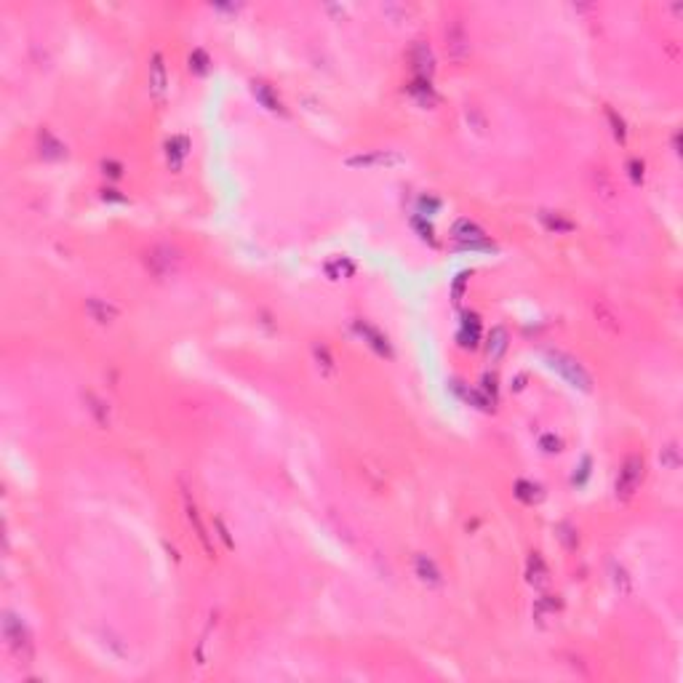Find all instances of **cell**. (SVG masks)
I'll return each mask as SVG.
<instances>
[{"instance_id": "1", "label": "cell", "mask_w": 683, "mask_h": 683, "mask_svg": "<svg viewBox=\"0 0 683 683\" xmlns=\"http://www.w3.org/2000/svg\"><path fill=\"white\" fill-rule=\"evenodd\" d=\"M0 625H3V641L11 651V657L17 659L19 665H30L35 659V641H33L30 628L14 611H3V622Z\"/></svg>"}, {"instance_id": "2", "label": "cell", "mask_w": 683, "mask_h": 683, "mask_svg": "<svg viewBox=\"0 0 683 683\" xmlns=\"http://www.w3.org/2000/svg\"><path fill=\"white\" fill-rule=\"evenodd\" d=\"M545 361H547V366L555 371V374H561L574 390H582V392H590L592 390V376L585 371V366L572 358L569 352H561V350H547L545 352Z\"/></svg>"}, {"instance_id": "3", "label": "cell", "mask_w": 683, "mask_h": 683, "mask_svg": "<svg viewBox=\"0 0 683 683\" xmlns=\"http://www.w3.org/2000/svg\"><path fill=\"white\" fill-rule=\"evenodd\" d=\"M641 480H644V457L641 454H628L622 467H619V475H617V486H614V494L619 502H630L635 497V491L641 489Z\"/></svg>"}, {"instance_id": "4", "label": "cell", "mask_w": 683, "mask_h": 683, "mask_svg": "<svg viewBox=\"0 0 683 683\" xmlns=\"http://www.w3.org/2000/svg\"><path fill=\"white\" fill-rule=\"evenodd\" d=\"M451 238L457 240L459 248H464V251H475V248H480V251H491V248H494L491 240H489V235L483 233V227H478L473 219H457L454 227H451Z\"/></svg>"}, {"instance_id": "5", "label": "cell", "mask_w": 683, "mask_h": 683, "mask_svg": "<svg viewBox=\"0 0 683 683\" xmlns=\"http://www.w3.org/2000/svg\"><path fill=\"white\" fill-rule=\"evenodd\" d=\"M147 83H149V96H152V102L161 107V104H166V96H168V67H166V59L161 51H155V54L149 56V64H147Z\"/></svg>"}, {"instance_id": "6", "label": "cell", "mask_w": 683, "mask_h": 683, "mask_svg": "<svg viewBox=\"0 0 683 683\" xmlns=\"http://www.w3.org/2000/svg\"><path fill=\"white\" fill-rule=\"evenodd\" d=\"M350 168H390V166H401L406 163V158L395 149H374V152H361V155H352L345 161Z\"/></svg>"}, {"instance_id": "7", "label": "cell", "mask_w": 683, "mask_h": 683, "mask_svg": "<svg viewBox=\"0 0 683 683\" xmlns=\"http://www.w3.org/2000/svg\"><path fill=\"white\" fill-rule=\"evenodd\" d=\"M182 507H185L187 523L192 526V531H195V536H198L201 547L206 550L208 558H214V555H217L214 553V542H211V536H208V531H206L203 520H201V513H198V504H195V499H192V494H190V489H187L185 483H182Z\"/></svg>"}, {"instance_id": "8", "label": "cell", "mask_w": 683, "mask_h": 683, "mask_svg": "<svg viewBox=\"0 0 683 683\" xmlns=\"http://www.w3.org/2000/svg\"><path fill=\"white\" fill-rule=\"evenodd\" d=\"M446 56L454 64H462L470 56V35H467V30H464V24L459 19H454L446 27Z\"/></svg>"}, {"instance_id": "9", "label": "cell", "mask_w": 683, "mask_h": 683, "mask_svg": "<svg viewBox=\"0 0 683 683\" xmlns=\"http://www.w3.org/2000/svg\"><path fill=\"white\" fill-rule=\"evenodd\" d=\"M408 59H411V70H414V78H422V80H432L435 75V56H432V48L427 46L425 40H417L408 51Z\"/></svg>"}, {"instance_id": "10", "label": "cell", "mask_w": 683, "mask_h": 683, "mask_svg": "<svg viewBox=\"0 0 683 683\" xmlns=\"http://www.w3.org/2000/svg\"><path fill=\"white\" fill-rule=\"evenodd\" d=\"M352 326H355V331L363 336V342H366V345H369L376 355H382V358H392V347H390L388 336L379 331V329H374L371 323H363V320H355Z\"/></svg>"}, {"instance_id": "11", "label": "cell", "mask_w": 683, "mask_h": 683, "mask_svg": "<svg viewBox=\"0 0 683 683\" xmlns=\"http://www.w3.org/2000/svg\"><path fill=\"white\" fill-rule=\"evenodd\" d=\"M145 262H147V267L152 270V275L166 277V275H171L174 267H176V254H174L171 248H166V246H155V248L147 254Z\"/></svg>"}, {"instance_id": "12", "label": "cell", "mask_w": 683, "mask_h": 683, "mask_svg": "<svg viewBox=\"0 0 683 683\" xmlns=\"http://www.w3.org/2000/svg\"><path fill=\"white\" fill-rule=\"evenodd\" d=\"M510 347V334L504 326H491V331L486 334V355L491 363H499L504 358V352Z\"/></svg>"}, {"instance_id": "13", "label": "cell", "mask_w": 683, "mask_h": 683, "mask_svg": "<svg viewBox=\"0 0 683 683\" xmlns=\"http://www.w3.org/2000/svg\"><path fill=\"white\" fill-rule=\"evenodd\" d=\"M187 155H190V139L187 136L176 134L166 142V163L171 171H182Z\"/></svg>"}, {"instance_id": "14", "label": "cell", "mask_w": 683, "mask_h": 683, "mask_svg": "<svg viewBox=\"0 0 683 683\" xmlns=\"http://www.w3.org/2000/svg\"><path fill=\"white\" fill-rule=\"evenodd\" d=\"M414 572L419 576V582L427 585V588H441V585H444V574H441V569L435 566V561H432L430 555H417Z\"/></svg>"}, {"instance_id": "15", "label": "cell", "mask_w": 683, "mask_h": 683, "mask_svg": "<svg viewBox=\"0 0 683 683\" xmlns=\"http://www.w3.org/2000/svg\"><path fill=\"white\" fill-rule=\"evenodd\" d=\"M86 313L91 315V320H96L99 326H107L112 320H118L120 310H118L112 302H107V299H96V296H91V299H86Z\"/></svg>"}, {"instance_id": "16", "label": "cell", "mask_w": 683, "mask_h": 683, "mask_svg": "<svg viewBox=\"0 0 683 683\" xmlns=\"http://www.w3.org/2000/svg\"><path fill=\"white\" fill-rule=\"evenodd\" d=\"M526 582L531 588H545L550 582V569H547L545 558L539 553H531L526 558Z\"/></svg>"}, {"instance_id": "17", "label": "cell", "mask_w": 683, "mask_h": 683, "mask_svg": "<svg viewBox=\"0 0 683 683\" xmlns=\"http://www.w3.org/2000/svg\"><path fill=\"white\" fill-rule=\"evenodd\" d=\"M251 93H254V99H257L259 104L264 107V110L270 112H280L283 115V102H280V96L273 91V86H267V83H262V80H254L251 83Z\"/></svg>"}, {"instance_id": "18", "label": "cell", "mask_w": 683, "mask_h": 683, "mask_svg": "<svg viewBox=\"0 0 683 683\" xmlns=\"http://www.w3.org/2000/svg\"><path fill=\"white\" fill-rule=\"evenodd\" d=\"M539 222L545 224L550 233H555V235H563V233H574L576 230L574 219H569L563 211H539Z\"/></svg>"}, {"instance_id": "19", "label": "cell", "mask_w": 683, "mask_h": 683, "mask_svg": "<svg viewBox=\"0 0 683 683\" xmlns=\"http://www.w3.org/2000/svg\"><path fill=\"white\" fill-rule=\"evenodd\" d=\"M457 339H459L462 347H475L480 339V320L475 313H467L462 318V326H459V334H457Z\"/></svg>"}, {"instance_id": "20", "label": "cell", "mask_w": 683, "mask_h": 683, "mask_svg": "<svg viewBox=\"0 0 683 683\" xmlns=\"http://www.w3.org/2000/svg\"><path fill=\"white\" fill-rule=\"evenodd\" d=\"M558 611H561V601H558V595H542V598H536V603H534L536 625L547 628V622L555 619V614H558Z\"/></svg>"}, {"instance_id": "21", "label": "cell", "mask_w": 683, "mask_h": 683, "mask_svg": "<svg viewBox=\"0 0 683 683\" xmlns=\"http://www.w3.org/2000/svg\"><path fill=\"white\" fill-rule=\"evenodd\" d=\"M408 93L422 104V107H432L435 102H438V96H435V89H432V80H422V78H414L411 83H408Z\"/></svg>"}, {"instance_id": "22", "label": "cell", "mask_w": 683, "mask_h": 683, "mask_svg": "<svg viewBox=\"0 0 683 683\" xmlns=\"http://www.w3.org/2000/svg\"><path fill=\"white\" fill-rule=\"evenodd\" d=\"M40 155L46 161H62L67 155V147L56 139L51 131H40Z\"/></svg>"}, {"instance_id": "23", "label": "cell", "mask_w": 683, "mask_h": 683, "mask_svg": "<svg viewBox=\"0 0 683 683\" xmlns=\"http://www.w3.org/2000/svg\"><path fill=\"white\" fill-rule=\"evenodd\" d=\"M83 401H86V408L91 411V417L96 419V425L99 427H107L110 425V408H107V403L96 395V392H83Z\"/></svg>"}, {"instance_id": "24", "label": "cell", "mask_w": 683, "mask_h": 683, "mask_svg": "<svg viewBox=\"0 0 683 683\" xmlns=\"http://www.w3.org/2000/svg\"><path fill=\"white\" fill-rule=\"evenodd\" d=\"M313 358H315V366H318V371H320V376H336V361H334L331 350H329L326 345L315 342L313 345Z\"/></svg>"}, {"instance_id": "25", "label": "cell", "mask_w": 683, "mask_h": 683, "mask_svg": "<svg viewBox=\"0 0 683 683\" xmlns=\"http://www.w3.org/2000/svg\"><path fill=\"white\" fill-rule=\"evenodd\" d=\"M609 572H611V582H614V590L619 592L622 598H630L632 595V576L628 574V569L619 566L617 561H611Z\"/></svg>"}, {"instance_id": "26", "label": "cell", "mask_w": 683, "mask_h": 683, "mask_svg": "<svg viewBox=\"0 0 683 683\" xmlns=\"http://www.w3.org/2000/svg\"><path fill=\"white\" fill-rule=\"evenodd\" d=\"M555 536L561 539V545H563L569 553L579 547V534H576V529H574L569 520H563V523H558V526H555Z\"/></svg>"}, {"instance_id": "27", "label": "cell", "mask_w": 683, "mask_h": 683, "mask_svg": "<svg viewBox=\"0 0 683 683\" xmlns=\"http://www.w3.org/2000/svg\"><path fill=\"white\" fill-rule=\"evenodd\" d=\"M516 497L523 502V504H534L542 499V489L531 483V480H516Z\"/></svg>"}, {"instance_id": "28", "label": "cell", "mask_w": 683, "mask_h": 683, "mask_svg": "<svg viewBox=\"0 0 683 683\" xmlns=\"http://www.w3.org/2000/svg\"><path fill=\"white\" fill-rule=\"evenodd\" d=\"M457 390L462 392V398L467 401V403H473L475 408H480V411H491V398H486V395H480V392H475V390H464V388H459L457 385Z\"/></svg>"}, {"instance_id": "29", "label": "cell", "mask_w": 683, "mask_h": 683, "mask_svg": "<svg viewBox=\"0 0 683 683\" xmlns=\"http://www.w3.org/2000/svg\"><path fill=\"white\" fill-rule=\"evenodd\" d=\"M606 118H609V123H611V134H614V139L625 145V139H628V129H625V120H622V118H619L617 112L611 110V107H606Z\"/></svg>"}, {"instance_id": "30", "label": "cell", "mask_w": 683, "mask_h": 683, "mask_svg": "<svg viewBox=\"0 0 683 683\" xmlns=\"http://www.w3.org/2000/svg\"><path fill=\"white\" fill-rule=\"evenodd\" d=\"M208 64H211V59H208V54H206L203 48H195V51L190 54V70L195 75L208 73Z\"/></svg>"}, {"instance_id": "31", "label": "cell", "mask_w": 683, "mask_h": 683, "mask_svg": "<svg viewBox=\"0 0 683 683\" xmlns=\"http://www.w3.org/2000/svg\"><path fill=\"white\" fill-rule=\"evenodd\" d=\"M467 280H470V275L467 273H459L457 275V280H454V286H451V302L459 307L462 304V299H464V289H467Z\"/></svg>"}, {"instance_id": "32", "label": "cell", "mask_w": 683, "mask_h": 683, "mask_svg": "<svg viewBox=\"0 0 683 683\" xmlns=\"http://www.w3.org/2000/svg\"><path fill=\"white\" fill-rule=\"evenodd\" d=\"M561 446H563L561 444V438L553 435V432H545V435L539 438V448H542V451H547V454H558V451H561Z\"/></svg>"}, {"instance_id": "33", "label": "cell", "mask_w": 683, "mask_h": 683, "mask_svg": "<svg viewBox=\"0 0 683 683\" xmlns=\"http://www.w3.org/2000/svg\"><path fill=\"white\" fill-rule=\"evenodd\" d=\"M659 462H662L665 467H670V470H675V467H678V446L670 444L667 448H662V454H659Z\"/></svg>"}, {"instance_id": "34", "label": "cell", "mask_w": 683, "mask_h": 683, "mask_svg": "<svg viewBox=\"0 0 683 683\" xmlns=\"http://www.w3.org/2000/svg\"><path fill=\"white\" fill-rule=\"evenodd\" d=\"M464 118H467L470 126H475L478 134H483V129H486V118L478 112V107H467V110H464Z\"/></svg>"}, {"instance_id": "35", "label": "cell", "mask_w": 683, "mask_h": 683, "mask_svg": "<svg viewBox=\"0 0 683 683\" xmlns=\"http://www.w3.org/2000/svg\"><path fill=\"white\" fill-rule=\"evenodd\" d=\"M411 224H414V227L419 230V235H422V238L430 240V243H435V238H432V227H430V224L422 222V217H419V214H417V217L411 219Z\"/></svg>"}, {"instance_id": "36", "label": "cell", "mask_w": 683, "mask_h": 683, "mask_svg": "<svg viewBox=\"0 0 683 683\" xmlns=\"http://www.w3.org/2000/svg\"><path fill=\"white\" fill-rule=\"evenodd\" d=\"M628 168H630V179H632L635 185H641V182H644V163L632 158V161L628 163Z\"/></svg>"}, {"instance_id": "37", "label": "cell", "mask_w": 683, "mask_h": 683, "mask_svg": "<svg viewBox=\"0 0 683 683\" xmlns=\"http://www.w3.org/2000/svg\"><path fill=\"white\" fill-rule=\"evenodd\" d=\"M102 168H104V174H110L112 179H120V176H123V166H120V163H115V161H104Z\"/></svg>"}, {"instance_id": "38", "label": "cell", "mask_w": 683, "mask_h": 683, "mask_svg": "<svg viewBox=\"0 0 683 683\" xmlns=\"http://www.w3.org/2000/svg\"><path fill=\"white\" fill-rule=\"evenodd\" d=\"M588 475H590V457H585V459H582V467H579V478H574V483H576V486H582V483L588 480Z\"/></svg>"}, {"instance_id": "39", "label": "cell", "mask_w": 683, "mask_h": 683, "mask_svg": "<svg viewBox=\"0 0 683 683\" xmlns=\"http://www.w3.org/2000/svg\"><path fill=\"white\" fill-rule=\"evenodd\" d=\"M214 526H217V531H219V536H222V539H224V545H227V547H235V542L230 539V531L224 529L222 518H217V520H214Z\"/></svg>"}, {"instance_id": "40", "label": "cell", "mask_w": 683, "mask_h": 683, "mask_svg": "<svg viewBox=\"0 0 683 683\" xmlns=\"http://www.w3.org/2000/svg\"><path fill=\"white\" fill-rule=\"evenodd\" d=\"M483 390H486V392H491V401H494V395H497V379L486 374V376H483Z\"/></svg>"}, {"instance_id": "41", "label": "cell", "mask_w": 683, "mask_h": 683, "mask_svg": "<svg viewBox=\"0 0 683 683\" xmlns=\"http://www.w3.org/2000/svg\"><path fill=\"white\" fill-rule=\"evenodd\" d=\"M419 206L430 211V208H441V201L438 198H419Z\"/></svg>"}, {"instance_id": "42", "label": "cell", "mask_w": 683, "mask_h": 683, "mask_svg": "<svg viewBox=\"0 0 683 683\" xmlns=\"http://www.w3.org/2000/svg\"><path fill=\"white\" fill-rule=\"evenodd\" d=\"M118 190H104V198H112V201H126L123 195H115Z\"/></svg>"}]
</instances>
